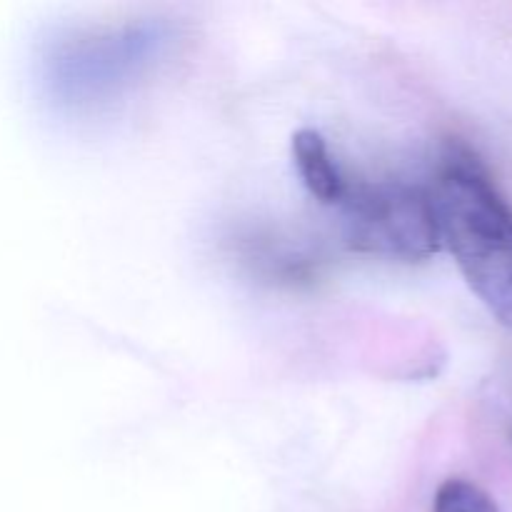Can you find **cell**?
I'll use <instances>...</instances> for the list:
<instances>
[{
    "instance_id": "3957f363",
    "label": "cell",
    "mask_w": 512,
    "mask_h": 512,
    "mask_svg": "<svg viewBox=\"0 0 512 512\" xmlns=\"http://www.w3.org/2000/svg\"><path fill=\"white\" fill-rule=\"evenodd\" d=\"M165 45L168 35L153 23L73 38L60 45L50 60V83L65 100L93 103L133 83L153 60L158 63Z\"/></svg>"
},
{
    "instance_id": "6da1fadb",
    "label": "cell",
    "mask_w": 512,
    "mask_h": 512,
    "mask_svg": "<svg viewBox=\"0 0 512 512\" xmlns=\"http://www.w3.org/2000/svg\"><path fill=\"white\" fill-rule=\"evenodd\" d=\"M440 245L470 290L512 330V205L478 155L450 145L428 185Z\"/></svg>"
},
{
    "instance_id": "5b68a950",
    "label": "cell",
    "mask_w": 512,
    "mask_h": 512,
    "mask_svg": "<svg viewBox=\"0 0 512 512\" xmlns=\"http://www.w3.org/2000/svg\"><path fill=\"white\" fill-rule=\"evenodd\" d=\"M433 512H500L490 493L465 478H450L435 493Z\"/></svg>"
},
{
    "instance_id": "7a4b0ae2",
    "label": "cell",
    "mask_w": 512,
    "mask_h": 512,
    "mask_svg": "<svg viewBox=\"0 0 512 512\" xmlns=\"http://www.w3.org/2000/svg\"><path fill=\"white\" fill-rule=\"evenodd\" d=\"M350 248L363 253L420 263L440 250L438 225L428 188L405 183H375L345 188Z\"/></svg>"
},
{
    "instance_id": "277c9868",
    "label": "cell",
    "mask_w": 512,
    "mask_h": 512,
    "mask_svg": "<svg viewBox=\"0 0 512 512\" xmlns=\"http://www.w3.org/2000/svg\"><path fill=\"white\" fill-rule=\"evenodd\" d=\"M293 160L298 168L300 180L313 198L320 203H340L345 195V180L330 155L328 143L323 135L313 128H303L293 135Z\"/></svg>"
}]
</instances>
